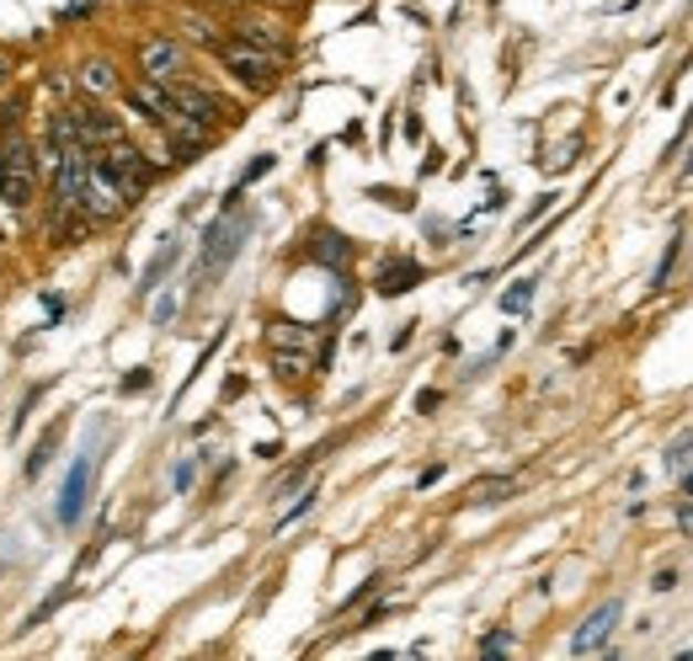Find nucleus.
<instances>
[{"label": "nucleus", "instance_id": "obj_1", "mask_svg": "<svg viewBox=\"0 0 693 661\" xmlns=\"http://www.w3.org/2000/svg\"><path fill=\"white\" fill-rule=\"evenodd\" d=\"M219 64H224V75H235L241 86L251 91H272L277 86V75H283V54H267V49H251V43H241V38H219Z\"/></svg>", "mask_w": 693, "mask_h": 661}, {"label": "nucleus", "instance_id": "obj_2", "mask_svg": "<svg viewBox=\"0 0 693 661\" xmlns=\"http://www.w3.org/2000/svg\"><path fill=\"white\" fill-rule=\"evenodd\" d=\"M128 209H134V203H128L123 181L113 177L107 155L91 150V166H86V198H81V213H91V224H113V219H123Z\"/></svg>", "mask_w": 693, "mask_h": 661}, {"label": "nucleus", "instance_id": "obj_3", "mask_svg": "<svg viewBox=\"0 0 693 661\" xmlns=\"http://www.w3.org/2000/svg\"><path fill=\"white\" fill-rule=\"evenodd\" d=\"M166 91H171V102H177L187 118L203 123V128H213V134H219L224 123L241 118V113H235V107H230V102H224L219 91L203 86V81H187V75H177V81H166Z\"/></svg>", "mask_w": 693, "mask_h": 661}, {"label": "nucleus", "instance_id": "obj_4", "mask_svg": "<svg viewBox=\"0 0 693 661\" xmlns=\"http://www.w3.org/2000/svg\"><path fill=\"white\" fill-rule=\"evenodd\" d=\"M70 118H75V134H81V145H86V150H107V145L128 139L123 118H118V113H107V102L81 96V102H70Z\"/></svg>", "mask_w": 693, "mask_h": 661}, {"label": "nucleus", "instance_id": "obj_5", "mask_svg": "<svg viewBox=\"0 0 693 661\" xmlns=\"http://www.w3.org/2000/svg\"><path fill=\"white\" fill-rule=\"evenodd\" d=\"M107 166H113V177L123 181V192H128V203H139L145 192H150V181H155V166H150V155L139 150V145H128V139H118V145H107Z\"/></svg>", "mask_w": 693, "mask_h": 661}, {"label": "nucleus", "instance_id": "obj_6", "mask_svg": "<svg viewBox=\"0 0 693 661\" xmlns=\"http://www.w3.org/2000/svg\"><path fill=\"white\" fill-rule=\"evenodd\" d=\"M139 75H150V81H177L187 75V49H181V38H166V32H155L139 43Z\"/></svg>", "mask_w": 693, "mask_h": 661}, {"label": "nucleus", "instance_id": "obj_7", "mask_svg": "<svg viewBox=\"0 0 693 661\" xmlns=\"http://www.w3.org/2000/svg\"><path fill=\"white\" fill-rule=\"evenodd\" d=\"M123 86H128V81L118 75V64L102 60V54H91V60L75 64V91L91 96V102H113V96H123Z\"/></svg>", "mask_w": 693, "mask_h": 661}, {"label": "nucleus", "instance_id": "obj_8", "mask_svg": "<svg viewBox=\"0 0 693 661\" xmlns=\"http://www.w3.org/2000/svg\"><path fill=\"white\" fill-rule=\"evenodd\" d=\"M241 235H251V219H219L209 230V241H203V272H224L230 267V256L241 251Z\"/></svg>", "mask_w": 693, "mask_h": 661}, {"label": "nucleus", "instance_id": "obj_9", "mask_svg": "<svg viewBox=\"0 0 693 661\" xmlns=\"http://www.w3.org/2000/svg\"><path fill=\"white\" fill-rule=\"evenodd\" d=\"M619 619H624V602L608 598L598 613H587V619H581V630L571 634V651H576V657H592V651H603L608 634H613V625H619Z\"/></svg>", "mask_w": 693, "mask_h": 661}, {"label": "nucleus", "instance_id": "obj_10", "mask_svg": "<svg viewBox=\"0 0 693 661\" xmlns=\"http://www.w3.org/2000/svg\"><path fill=\"white\" fill-rule=\"evenodd\" d=\"M230 38H241L251 49H267V54H283V60H288V32H283V22H272V17H241V22L230 28Z\"/></svg>", "mask_w": 693, "mask_h": 661}, {"label": "nucleus", "instance_id": "obj_11", "mask_svg": "<svg viewBox=\"0 0 693 661\" xmlns=\"http://www.w3.org/2000/svg\"><path fill=\"white\" fill-rule=\"evenodd\" d=\"M86 491H91V459H75V464H70V481H64V491H60V523L64 528L81 523V512H86Z\"/></svg>", "mask_w": 693, "mask_h": 661}, {"label": "nucleus", "instance_id": "obj_12", "mask_svg": "<svg viewBox=\"0 0 693 661\" xmlns=\"http://www.w3.org/2000/svg\"><path fill=\"white\" fill-rule=\"evenodd\" d=\"M177 28H181V38H187V43H198V49H219V38H224V28L213 22L209 11H181Z\"/></svg>", "mask_w": 693, "mask_h": 661}, {"label": "nucleus", "instance_id": "obj_13", "mask_svg": "<svg viewBox=\"0 0 693 661\" xmlns=\"http://www.w3.org/2000/svg\"><path fill=\"white\" fill-rule=\"evenodd\" d=\"M32 198H38V177L0 166V203H11V209H28Z\"/></svg>", "mask_w": 693, "mask_h": 661}, {"label": "nucleus", "instance_id": "obj_14", "mask_svg": "<svg viewBox=\"0 0 693 661\" xmlns=\"http://www.w3.org/2000/svg\"><path fill=\"white\" fill-rule=\"evenodd\" d=\"M22 123H28V91L6 86L0 91V134H17Z\"/></svg>", "mask_w": 693, "mask_h": 661}, {"label": "nucleus", "instance_id": "obj_15", "mask_svg": "<svg viewBox=\"0 0 693 661\" xmlns=\"http://www.w3.org/2000/svg\"><path fill=\"white\" fill-rule=\"evenodd\" d=\"M309 251H315V262H326V267H347V256H353L347 235H336V230H321Z\"/></svg>", "mask_w": 693, "mask_h": 661}, {"label": "nucleus", "instance_id": "obj_16", "mask_svg": "<svg viewBox=\"0 0 693 661\" xmlns=\"http://www.w3.org/2000/svg\"><path fill=\"white\" fill-rule=\"evenodd\" d=\"M417 283H422V267H417V262H400V267H390L379 277V294L395 300V294H406V288H417Z\"/></svg>", "mask_w": 693, "mask_h": 661}, {"label": "nucleus", "instance_id": "obj_17", "mask_svg": "<svg viewBox=\"0 0 693 661\" xmlns=\"http://www.w3.org/2000/svg\"><path fill=\"white\" fill-rule=\"evenodd\" d=\"M60 432H64V421H54V427H49V432H43V443H38V449H32L28 470H22V475H28V481H38V475H43V470H49V459H54V449H60Z\"/></svg>", "mask_w": 693, "mask_h": 661}, {"label": "nucleus", "instance_id": "obj_18", "mask_svg": "<svg viewBox=\"0 0 693 661\" xmlns=\"http://www.w3.org/2000/svg\"><path fill=\"white\" fill-rule=\"evenodd\" d=\"M267 336H272V347H294V353H309V347H315V330L288 326V321H277Z\"/></svg>", "mask_w": 693, "mask_h": 661}, {"label": "nucleus", "instance_id": "obj_19", "mask_svg": "<svg viewBox=\"0 0 693 661\" xmlns=\"http://www.w3.org/2000/svg\"><path fill=\"white\" fill-rule=\"evenodd\" d=\"M49 145H81V134H75V118H70V107H54L49 113Z\"/></svg>", "mask_w": 693, "mask_h": 661}, {"label": "nucleus", "instance_id": "obj_20", "mask_svg": "<svg viewBox=\"0 0 693 661\" xmlns=\"http://www.w3.org/2000/svg\"><path fill=\"white\" fill-rule=\"evenodd\" d=\"M177 251H181L177 241H166V245H160V256H155L150 267H145V283H139V288H145V294H155V288H160V277H166V272H171V262H177Z\"/></svg>", "mask_w": 693, "mask_h": 661}, {"label": "nucleus", "instance_id": "obj_21", "mask_svg": "<svg viewBox=\"0 0 693 661\" xmlns=\"http://www.w3.org/2000/svg\"><path fill=\"white\" fill-rule=\"evenodd\" d=\"M272 374H277V379H300V374H309V353H283V347H277Z\"/></svg>", "mask_w": 693, "mask_h": 661}, {"label": "nucleus", "instance_id": "obj_22", "mask_svg": "<svg viewBox=\"0 0 693 661\" xmlns=\"http://www.w3.org/2000/svg\"><path fill=\"white\" fill-rule=\"evenodd\" d=\"M513 491H517L513 481H481L475 491H470V502H475V507H491V502H507Z\"/></svg>", "mask_w": 693, "mask_h": 661}, {"label": "nucleus", "instance_id": "obj_23", "mask_svg": "<svg viewBox=\"0 0 693 661\" xmlns=\"http://www.w3.org/2000/svg\"><path fill=\"white\" fill-rule=\"evenodd\" d=\"M534 288H539V283H534V277H523V283H513V288H507V294H502V309H528V304H534Z\"/></svg>", "mask_w": 693, "mask_h": 661}, {"label": "nucleus", "instance_id": "obj_24", "mask_svg": "<svg viewBox=\"0 0 693 661\" xmlns=\"http://www.w3.org/2000/svg\"><path fill=\"white\" fill-rule=\"evenodd\" d=\"M70 592H75V587H60V592H49V598L38 602V608H32V619L22 625V630H38V625H43V619H49L54 608H64V598H70Z\"/></svg>", "mask_w": 693, "mask_h": 661}, {"label": "nucleus", "instance_id": "obj_25", "mask_svg": "<svg viewBox=\"0 0 693 661\" xmlns=\"http://www.w3.org/2000/svg\"><path fill=\"white\" fill-rule=\"evenodd\" d=\"M689 464H693V432L683 438V443H672V449H666V470H689Z\"/></svg>", "mask_w": 693, "mask_h": 661}, {"label": "nucleus", "instance_id": "obj_26", "mask_svg": "<svg viewBox=\"0 0 693 661\" xmlns=\"http://www.w3.org/2000/svg\"><path fill=\"white\" fill-rule=\"evenodd\" d=\"M315 496H321V491H315V485H309V491H304V496H300V502H294V507H288V512H283V528H288V523H294V517H304V512H309V507H315Z\"/></svg>", "mask_w": 693, "mask_h": 661}, {"label": "nucleus", "instance_id": "obj_27", "mask_svg": "<svg viewBox=\"0 0 693 661\" xmlns=\"http://www.w3.org/2000/svg\"><path fill=\"white\" fill-rule=\"evenodd\" d=\"M17 86V54L11 49H0V91Z\"/></svg>", "mask_w": 693, "mask_h": 661}, {"label": "nucleus", "instance_id": "obj_28", "mask_svg": "<svg viewBox=\"0 0 693 661\" xmlns=\"http://www.w3.org/2000/svg\"><path fill=\"white\" fill-rule=\"evenodd\" d=\"M481 651H485V657H502V651H513V634H485Z\"/></svg>", "mask_w": 693, "mask_h": 661}, {"label": "nucleus", "instance_id": "obj_29", "mask_svg": "<svg viewBox=\"0 0 693 661\" xmlns=\"http://www.w3.org/2000/svg\"><path fill=\"white\" fill-rule=\"evenodd\" d=\"M38 400H43V385H38V390H32L28 400H22V406H17V421H11V432H22V421L32 417V406H38Z\"/></svg>", "mask_w": 693, "mask_h": 661}, {"label": "nucleus", "instance_id": "obj_30", "mask_svg": "<svg viewBox=\"0 0 693 661\" xmlns=\"http://www.w3.org/2000/svg\"><path fill=\"white\" fill-rule=\"evenodd\" d=\"M150 379H155L150 368H139V374H128V379H123V395H139V390H145V385H150Z\"/></svg>", "mask_w": 693, "mask_h": 661}, {"label": "nucleus", "instance_id": "obj_31", "mask_svg": "<svg viewBox=\"0 0 693 661\" xmlns=\"http://www.w3.org/2000/svg\"><path fill=\"white\" fill-rule=\"evenodd\" d=\"M49 91H75V75H64L60 64L49 70Z\"/></svg>", "mask_w": 693, "mask_h": 661}, {"label": "nucleus", "instance_id": "obj_32", "mask_svg": "<svg viewBox=\"0 0 693 661\" xmlns=\"http://www.w3.org/2000/svg\"><path fill=\"white\" fill-rule=\"evenodd\" d=\"M272 171V155H262V160H251V171H245V181H256V177H267Z\"/></svg>", "mask_w": 693, "mask_h": 661}, {"label": "nucleus", "instance_id": "obj_33", "mask_svg": "<svg viewBox=\"0 0 693 661\" xmlns=\"http://www.w3.org/2000/svg\"><path fill=\"white\" fill-rule=\"evenodd\" d=\"M651 587H657V592H672V587H678V571H662L657 581H651Z\"/></svg>", "mask_w": 693, "mask_h": 661}, {"label": "nucleus", "instance_id": "obj_34", "mask_svg": "<svg viewBox=\"0 0 693 661\" xmlns=\"http://www.w3.org/2000/svg\"><path fill=\"white\" fill-rule=\"evenodd\" d=\"M678 181H693V150H689V166H683V171H678Z\"/></svg>", "mask_w": 693, "mask_h": 661}, {"label": "nucleus", "instance_id": "obj_35", "mask_svg": "<svg viewBox=\"0 0 693 661\" xmlns=\"http://www.w3.org/2000/svg\"><path fill=\"white\" fill-rule=\"evenodd\" d=\"M213 6H224V11H235V6H241V0H213Z\"/></svg>", "mask_w": 693, "mask_h": 661}, {"label": "nucleus", "instance_id": "obj_36", "mask_svg": "<svg viewBox=\"0 0 693 661\" xmlns=\"http://www.w3.org/2000/svg\"><path fill=\"white\" fill-rule=\"evenodd\" d=\"M267 6H294V0H267Z\"/></svg>", "mask_w": 693, "mask_h": 661}, {"label": "nucleus", "instance_id": "obj_37", "mask_svg": "<svg viewBox=\"0 0 693 661\" xmlns=\"http://www.w3.org/2000/svg\"><path fill=\"white\" fill-rule=\"evenodd\" d=\"M683 491H689V496H693V475H689V485H683Z\"/></svg>", "mask_w": 693, "mask_h": 661}]
</instances>
